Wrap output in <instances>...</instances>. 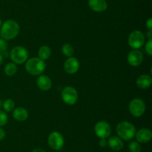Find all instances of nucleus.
I'll return each instance as SVG.
<instances>
[{"label": "nucleus", "instance_id": "28", "mask_svg": "<svg viewBox=\"0 0 152 152\" xmlns=\"http://www.w3.org/2000/svg\"><path fill=\"white\" fill-rule=\"evenodd\" d=\"M5 137V131L0 127V141Z\"/></svg>", "mask_w": 152, "mask_h": 152}, {"label": "nucleus", "instance_id": "8", "mask_svg": "<svg viewBox=\"0 0 152 152\" xmlns=\"http://www.w3.org/2000/svg\"><path fill=\"white\" fill-rule=\"evenodd\" d=\"M48 142L49 146L53 150H60L63 147L65 140L61 133L58 131H53L50 133L48 138Z\"/></svg>", "mask_w": 152, "mask_h": 152}, {"label": "nucleus", "instance_id": "29", "mask_svg": "<svg viewBox=\"0 0 152 152\" xmlns=\"http://www.w3.org/2000/svg\"><path fill=\"white\" fill-rule=\"evenodd\" d=\"M146 37L148 40H152V31H148L146 33Z\"/></svg>", "mask_w": 152, "mask_h": 152}, {"label": "nucleus", "instance_id": "3", "mask_svg": "<svg viewBox=\"0 0 152 152\" xmlns=\"http://www.w3.org/2000/svg\"><path fill=\"white\" fill-rule=\"evenodd\" d=\"M46 68L45 61L39 58H32L25 62V69L31 75H40Z\"/></svg>", "mask_w": 152, "mask_h": 152}, {"label": "nucleus", "instance_id": "33", "mask_svg": "<svg viewBox=\"0 0 152 152\" xmlns=\"http://www.w3.org/2000/svg\"><path fill=\"white\" fill-rule=\"evenodd\" d=\"M1 106H2V102H1V101L0 100V107H1Z\"/></svg>", "mask_w": 152, "mask_h": 152}, {"label": "nucleus", "instance_id": "17", "mask_svg": "<svg viewBox=\"0 0 152 152\" xmlns=\"http://www.w3.org/2000/svg\"><path fill=\"white\" fill-rule=\"evenodd\" d=\"M13 117L19 122H24L28 118V111L22 107H18L13 109Z\"/></svg>", "mask_w": 152, "mask_h": 152}, {"label": "nucleus", "instance_id": "18", "mask_svg": "<svg viewBox=\"0 0 152 152\" xmlns=\"http://www.w3.org/2000/svg\"><path fill=\"white\" fill-rule=\"evenodd\" d=\"M38 55L40 59L46 61L51 55V49L48 46H42L38 51Z\"/></svg>", "mask_w": 152, "mask_h": 152}, {"label": "nucleus", "instance_id": "16", "mask_svg": "<svg viewBox=\"0 0 152 152\" xmlns=\"http://www.w3.org/2000/svg\"><path fill=\"white\" fill-rule=\"evenodd\" d=\"M108 145L111 150L115 151H120L124 146V143H123V139L120 138L117 136H114L108 139Z\"/></svg>", "mask_w": 152, "mask_h": 152}, {"label": "nucleus", "instance_id": "9", "mask_svg": "<svg viewBox=\"0 0 152 152\" xmlns=\"http://www.w3.org/2000/svg\"><path fill=\"white\" fill-rule=\"evenodd\" d=\"M94 131L96 135L100 139H106L111 134V128L105 121H99L95 125Z\"/></svg>", "mask_w": 152, "mask_h": 152}, {"label": "nucleus", "instance_id": "2", "mask_svg": "<svg viewBox=\"0 0 152 152\" xmlns=\"http://www.w3.org/2000/svg\"><path fill=\"white\" fill-rule=\"evenodd\" d=\"M116 132L118 137L122 139L129 141L134 137L136 134V128L131 122L123 121L117 125Z\"/></svg>", "mask_w": 152, "mask_h": 152}, {"label": "nucleus", "instance_id": "11", "mask_svg": "<svg viewBox=\"0 0 152 152\" xmlns=\"http://www.w3.org/2000/svg\"><path fill=\"white\" fill-rule=\"evenodd\" d=\"M80 66V62L77 58L74 57H70L65 61L64 69L68 74L73 75L78 72Z\"/></svg>", "mask_w": 152, "mask_h": 152}, {"label": "nucleus", "instance_id": "30", "mask_svg": "<svg viewBox=\"0 0 152 152\" xmlns=\"http://www.w3.org/2000/svg\"><path fill=\"white\" fill-rule=\"evenodd\" d=\"M31 152H46V151L42 148H36L34 149V150H33Z\"/></svg>", "mask_w": 152, "mask_h": 152}, {"label": "nucleus", "instance_id": "5", "mask_svg": "<svg viewBox=\"0 0 152 152\" xmlns=\"http://www.w3.org/2000/svg\"><path fill=\"white\" fill-rule=\"evenodd\" d=\"M61 97L64 102L68 105H74L78 100V92L77 89L71 86H67L62 89Z\"/></svg>", "mask_w": 152, "mask_h": 152}, {"label": "nucleus", "instance_id": "22", "mask_svg": "<svg viewBox=\"0 0 152 152\" xmlns=\"http://www.w3.org/2000/svg\"><path fill=\"white\" fill-rule=\"evenodd\" d=\"M129 148L131 152H140L141 145L138 142H132L129 145Z\"/></svg>", "mask_w": 152, "mask_h": 152}, {"label": "nucleus", "instance_id": "7", "mask_svg": "<svg viewBox=\"0 0 152 152\" xmlns=\"http://www.w3.org/2000/svg\"><path fill=\"white\" fill-rule=\"evenodd\" d=\"M145 104L141 98H135L131 101L129 109L131 114L134 117H140L145 111Z\"/></svg>", "mask_w": 152, "mask_h": 152}, {"label": "nucleus", "instance_id": "20", "mask_svg": "<svg viewBox=\"0 0 152 152\" xmlns=\"http://www.w3.org/2000/svg\"><path fill=\"white\" fill-rule=\"evenodd\" d=\"M62 52L65 56L70 58V57H72V55H74V49L72 45L69 44V43H65L62 46Z\"/></svg>", "mask_w": 152, "mask_h": 152}, {"label": "nucleus", "instance_id": "1", "mask_svg": "<svg viewBox=\"0 0 152 152\" xmlns=\"http://www.w3.org/2000/svg\"><path fill=\"white\" fill-rule=\"evenodd\" d=\"M19 33V25L13 19H7L1 25L0 28L1 38L5 40L14 39Z\"/></svg>", "mask_w": 152, "mask_h": 152}, {"label": "nucleus", "instance_id": "6", "mask_svg": "<svg viewBox=\"0 0 152 152\" xmlns=\"http://www.w3.org/2000/svg\"><path fill=\"white\" fill-rule=\"evenodd\" d=\"M145 35L142 31L135 30L129 36V45L133 49H139L145 44Z\"/></svg>", "mask_w": 152, "mask_h": 152}, {"label": "nucleus", "instance_id": "14", "mask_svg": "<svg viewBox=\"0 0 152 152\" xmlns=\"http://www.w3.org/2000/svg\"><path fill=\"white\" fill-rule=\"evenodd\" d=\"M37 85L39 89L42 91H48L51 88L52 80L48 75H39L37 77Z\"/></svg>", "mask_w": 152, "mask_h": 152}, {"label": "nucleus", "instance_id": "19", "mask_svg": "<svg viewBox=\"0 0 152 152\" xmlns=\"http://www.w3.org/2000/svg\"><path fill=\"white\" fill-rule=\"evenodd\" d=\"M4 71L6 75L9 76V77L13 76L16 74V72H17V66H16V64H15L14 63H8L6 64V66H4Z\"/></svg>", "mask_w": 152, "mask_h": 152}, {"label": "nucleus", "instance_id": "21", "mask_svg": "<svg viewBox=\"0 0 152 152\" xmlns=\"http://www.w3.org/2000/svg\"><path fill=\"white\" fill-rule=\"evenodd\" d=\"M2 107L3 109L5 112L9 113V112L13 111V109L15 108V102L13 100L8 98V99H6L4 102L2 103Z\"/></svg>", "mask_w": 152, "mask_h": 152}, {"label": "nucleus", "instance_id": "32", "mask_svg": "<svg viewBox=\"0 0 152 152\" xmlns=\"http://www.w3.org/2000/svg\"><path fill=\"white\" fill-rule=\"evenodd\" d=\"M1 25H2V21H1V19H0V28H1Z\"/></svg>", "mask_w": 152, "mask_h": 152}, {"label": "nucleus", "instance_id": "31", "mask_svg": "<svg viewBox=\"0 0 152 152\" xmlns=\"http://www.w3.org/2000/svg\"><path fill=\"white\" fill-rule=\"evenodd\" d=\"M2 63H3V56L1 54H0V66L2 64Z\"/></svg>", "mask_w": 152, "mask_h": 152}, {"label": "nucleus", "instance_id": "25", "mask_svg": "<svg viewBox=\"0 0 152 152\" xmlns=\"http://www.w3.org/2000/svg\"><path fill=\"white\" fill-rule=\"evenodd\" d=\"M145 49L146 53L148 54L149 56L152 55V40H148V41L147 42L145 46Z\"/></svg>", "mask_w": 152, "mask_h": 152}, {"label": "nucleus", "instance_id": "13", "mask_svg": "<svg viewBox=\"0 0 152 152\" xmlns=\"http://www.w3.org/2000/svg\"><path fill=\"white\" fill-rule=\"evenodd\" d=\"M88 6L95 12H103L108 8V3L105 0H88Z\"/></svg>", "mask_w": 152, "mask_h": 152}, {"label": "nucleus", "instance_id": "10", "mask_svg": "<svg viewBox=\"0 0 152 152\" xmlns=\"http://www.w3.org/2000/svg\"><path fill=\"white\" fill-rule=\"evenodd\" d=\"M127 61L132 66H139L143 61V54L139 49H133L128 54Z\"/></svg>", "mask_w": 152, "mask_h": 152}, {"label": "nucleus", "instance_id": "26", "mask_svg": "<svg viewBox=\"0 0 152 152\" xmlns=\"http://www.w3.org/2000/svg\"><path fill=\"white\" fill-rule=\"evenodd\" d=\"M99 145L100 147L102 148H105L107 145H108V142H107L106 139H100L99 142Z\"/></svg>", "mask_w": 152, "mask_h": 152}, {"label": "nucleus", "instance_id": "4", "mask_svg": "<svg viewBox=\"0 0 152 152\" xmlns=\"http://www.w3.org/2000/svg\"><path fill=\"white\" fill-rule=\"evenodd\" d=\"M28 51L26 48L21 46H16L10 50V58L15 64H22L28 58Z\"/></svg>", "mask_w": 152, "mask_h": 152}, {"label": "nucleus", "instance_id": "15", "mask_svg": "<svg viewBox=\"0 0 152 152\" xmlns=\"http://www.w3.org/2000/svg\"><path fill=\"white\" fill-rule=\"evenodd\" d=\"M137 86L142 89H146L151 86L152 83V77L148 75H141L136 80Z\"/></svg>", "mask_w": 152, "mask_h": 152}, {"label": "nucleus", "instance_id": "24", "mask_svg": "<svg viewBox=\"0 0 152 152\" xmlns=\"http://www.w3.org/2000/svg\"><path fill=\"white\" fill-rule=\"evenodd\" d=\"M8 48L7 41L2 38H0V54L5 53Z\"/></svg>", "mask_w": 152, "mask_h": 152}, {"label": "nucleus", "instance_id": "12", "mask_svg": "<svg viewBox=\"0 0 152 152\" xmlns=\"http://www.w3.org/2000/svg\"><path fill=\"white\" fill-rule=\"evenodd\" d=\"M137 140L138 142L147 143L151 141L152 138V133L148 128H141L135 134Z\"/></svg>", "mask_w": 152, "mask_h": 152}, {"label": "nucleus", "instance_id": "27", "mask_svg": "<svg viewBox=\"0 0 152 152\" xmlns=\"http://www.w3.org/2000/svg\"><path fill=\"white\" fill-rule=\"evenodd\" d=\"M145 26H146L147 29L148 31H152V19L151 18H149L148 20L145 22Z\"/></svg>", "mask_w": 152, "mask_h": 152}, {"label": "nucleus", "instance_id": "23", "mask_svg": "<svg viewBox=\"0 0 152 152\" xmlns=\"http://www.w3.org/2000/svg\"><path fill=\"white\" fill-rule=\"evenodd\" d=\"M8 117L5 112L0 110V127L4 126L7 123Z\"/></svg>", "mask_w": 152, "mask_h": 152}]
</instances>
